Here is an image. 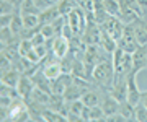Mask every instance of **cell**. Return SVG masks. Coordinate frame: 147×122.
<instances>
[{
  "label": "cell",
  "instance_id": "1",
  "mask_svg": "<svg viewBox=\"0 0 147 122\" xmlns=\"http://www.w3.org/2000/svg\"><path fill=\"white\" fill-rule=\"evenodd\" d=\"M92 85L100 88V90L110 91L115 83V67H113V59L111 55H106L103 60H100L95 65L93 73H92Z\"/></svg>",
  "mask_w": 147,
  "mask_h": 122
},
{
  "label": "cell",
  "instance_id": "2",
  "mask_svg": "<svg viewBox=\"0 0 147 122\" xmlns=\"http://www.w3.org/2000/svg\"><path fill=\"white\" fill-rule=\"evenodd\" d=\"M111 59H113V67H115V81L126 80L132 70V54L124 52L121 47H118L111 54Z\"/></svg>",
  "mask_w": 147,
  "mask_h": 122
},
{
  "label": "cell",
  "instance_id": "3",
  "mask_svg": "<svg viewBox=\"0 0 147 122\" xmlns=\"http://www.w3.org/2000/svg\"><path fill=\"white\" fill-rule=\"evenodd\" d=\"M65 18H67V23H69V26H70V29H72L74 36L82 37L85 28H87V21H88L87 10H85L84 7L77 5L75 8H72V10L69 11V15Z\"/></svg>",
  "mask_w": 147,
  "mask_h": 122
},
{
  "label": "cell",
  "instance_id": "4",
  "mask_svg": "<svg viewBox=\"0 0 147 122\" xmlns=\"http://www.w3.org/2000/svg\"><path fill=\"white\" fill-rule=\"evenodd\" d=\"M124 26H126V25L119 20V16H111V15H108V18L100 25L101 31H105L106 34H110V36L113 37V39H116V41L121 39L123 31H124Z\"/></svg>",
  "mask_w": 147,
  "mask_h": 122
},
{
  "label": "cell",
  "instance_id": "5",
  "mask_svg": "<svg viewBox=\"0 0 147 122\" xmlns=\"http://www.w3.org/2000/svg\"><path fill=\"white\" fill-rule=\"evenodd\" d=\"M139 46H141V44H139L136 34H134L132 26L131 25H126V26H124V31H123V36H121V39L118 41V47H121L124 52L132 54Z\"/></svg>",
  "mask_w": 147,
  "mask_h": 122
},
{
  "label": "cell",
  "instance_id": "6",
  "mask_svg": "<svg viewBox=\"0 0 147 122\" xmlns=\"http://www.w3.org/2000/svg\"><path fill=\"white\" fill-rule=\"evenodd\" d=\"M70 52V41H69L65 36H62V34H59V36H56L51 41V54H53L56 59H64L67 54Z\"/></svg>",
  "mask_w": 147,
  "mask_h": 122
},
{
  "label": "cell",
  "instance_id": "7",
  "mask_svg": "<svg viewBox=\"0 0 147 122\" xmlns=\"http://www.w3.org/2000/svg\"><path fill=\"white\" fill-rule=\"evenodd\" d=\"M36 90V86H34V81L30 75H21L20 81H18V85H16V91H18V96H20L21 99H25L26 103L31 101V96Z\"/></svg>",
  "mask_w": 147,
  "mask_h": 122
},
{
  "label": "cell",
  "instance_id": "8",
  "mask_svg": "<svg viewBox=\"0 0 147 122\" xmlns=\"http://www.w3.org/2000/svg\"><path fill=\"white\" fill-rule=\"evenodd\" d=\"M136 77H137V73L134 70H131V73L127 77V101L131 103L132 106H137L141 103V98H142V91L137 88Z\"/></svg>",
  "mask_w": 147,
  "mask_h": 122
},
{
  "label": "cell",
  "instance_id": "9",
  "mask_svg": "<svg viewBox=\"0 0 147 122\" xmlns=\"http://www.w3.org/2000/svg\"><path fill=\"white\" fill-rule=\"evenodd\" d=\"M147 69V44H141L132 52V70L139 73L141 70Z\"/></svg>",
  "mask_w": 147,
  "mask_h": 122
},
{
  "label": "cell",
  "instance_id": "10",
  "mask_svg": "<svg viewBox=\"0 0 147 122\" xmlns=\"http://www.w3.org/2000/svg\"><path fill=\"white\" fill-rule=\"evenodd\" d=\"M100 106H101V109H103V112H105L106 119L119 112V101L116 99V98L111 95L110 91H105V95H103V99H101Z\"/></svg>",
  "mask_w": 147,
  "mask_h": 122
},
{
  "label": "cell",
  "instance_id": "11",
  "mask_svg": "<svg viewBox=\"0 0 147 122\" xmlns=\"http://www.w3.org/2000/svg\"><path fill=\"white\" fill-rule=\"evenodd\" d=\"M103 95H105V90H100V88H90L88 91H85V95L80 98L82 103H84L87 107H93V106H100L101 99H103Z\"/></svg>",
  "mask_w": 147,
  "mask_h": 122
},
{
  "label": "cell",
  "instance_id": "12",
  "mask_svg": "<svg viewBox=\"0 0 147 122\" xmlns=\"http://www.w3.org/2000/svg\"><path fill=\"white\" fill-rule=\"evenodd\" d=\"M72 80H74L72 73H62L56 80H51V91H53V95H62L64 96V93H65V90H67V86L70 85Z\"/></svg>",
  "mask_w": 147,
  "mask_h": 122
},
{
  "label": "cell",
  "instance_id": "13",
  "mask_svg": "<svg viewBox=\"0 0 147 122\" xmlns=\"http://www.w3.org/2000/svg\"><path fill=\"white\" fill-rule=\"evenodd\" d=\"M132 29H134V34H136L139 44H147V20L144 16L137 18L136 21L131 23Z\"/></svg>",
  "mask_w": 147,
  "mask_h": 122
},
{
  "label": "cell",
  "instance_id": "14",
  "mask_svg": "<svg viewBox=\"0 0 147 122\" xmlns=\"http://www.w3.org/2000/svg\"><path fill=\"white\" fill-rule=\"evenodd\" d=\"M110 93L115 96L119 103L127 101V78L126 80H118V81H115V83H113V86H111Z\"/></svg>",
  "mask_w": 147,
  "mask_h": 122
},
{
  "label": "cell",
  "instance_id": "15",
  "mask_svg": "<svg viewBox=\"0 0 147 122\" xmlns=\"http://www.w3.org/2000/svg\"><path fill=\"white\" fill-rule=\"evenodd\" d=\"M59 16H62L61 11H59V7L54 5V7H49V8L41 10V13H39V21H41V25H49L54 20H57Z\"/></svg>",
  "mask_w": 147,
  "mask_h": 122
},
{
  "label": "cell",
  "instance_id": "16",
  "mask_svg": "<svg viewBox=\"0 0 147 122\" xmlns=\"http://www.w3.org/2000/svg\"><path fill=\"white\" fill-rule=\"evenodd\" d=\"M42 73L46 75L49 80H56L57 77H61L64 73L61 62H47V64H44L42 65Z\"/></svg>",
  "mask_w": 147,
  "mask_h": 122
},
{
  "label": "cell",
  "instance_id": "17",
  "mask_svg": "<svg viewBox=\"0 0 147 122\" xmlns=\"http://www.w3.org/2000/svg\"><path fill=\"white\" fill-rule=\"evenodd\" d=\"M21 75L23 73H20V72L13 67L11 70H8V72H5V73H2V83L11 86V88H16L18 81H20V78H21Z\"/></svg>",
  "mask_w": 147,
  "mask_h": 122
},
{
  "label": "cell",
  "instance_id": "18",
  "mask_svg": "<svg viewBox=\"0 0 147 122\" xmlns=\"http://www.w3.org/2000/svg\"><path fill=\"white\" fill-rule=\"evenodd\" d=\"M101 46V47L105 49L108 54H113L118 49V41L116 39H113V37L110 36V34H106L105 31H101V36H100V43H98Z\"/></svg>",
  "mask_w": 147,
  "mask_h": 122
},
{
  "label": "cell",
  "instance_id": "19",
  "mask_svg": "<svg viewBox=\"0 0 147 122\" xmlns=\"http://www.w3.org/2000/svg\"><path fill=\"white\" fill-rule=\"evenodd\" d=\"M119 114L126 121H136V106H132L129 101L119 103Z\"/></svg>",
  "mask_w": 147,
  "mask_h": 122
},
{
  "label": "cell",
  "instance_id": "20",
  "mask_svg": "<svg viewBox=\"0 0 147 122\" xmlns=\"http://www.w3.org/2000/svg\"><path fill=\"white\" fill-rule=\"evenodd\" d=\"M42 119L46 122H67V116H64L61 112L54 111L51 107H46L42 111Z\"/></svg>",
  "mask_w": 147,
  "mask_h": 122
},
{
  "label": "cell",
  "instance_id": "21",
  "mask_svg": "<svg viewBox=\"0 0 147 122\" xmlns=\"http://www.w3.org/2000/svg\"><path fill=\"white\" fill-rule=\"evenodd\" d=\"M18 10H20L21 15H39L41 13V8L36 5L34 0H25Z\"/></svg>",
  "mask_w": 147,
  "mask_h": 122
},
{
  "label": "cell",
  "instance_id": "22",
  "mask_svg": "<svg viewBox=\"0 0 147 122\" xmlns=\"http://www.w3.org/2000/svg\"><path fill=\"white\" fill-rule=\"evenodd\" d=\"M105 10L111 16H119L121 15V3L119 0H105Z\"/></svg>",
  "mask_w": 147,
  "mask_h": 122
},
{
  "label": "cell",
  "instance_id": "23",
  "mask_svg": "<svg viewBox=\"0 0 147 122\" xmlns=\"http://www.w3.org/2000/svg\"><path fill=\"white\" fill-rule=\"evenodd\" d=\"M88 121H106V116L101 106L88 107Z\"/></svg>",
  "mask_w": 147,
  "mask_h": 122
},
{
  "label": "cell",
  "instance_id": "24",
  "mask_svg": "<svg viewBox=\"0 0 147 122\" xmlns=\"http://www.w3.org/2000/svg\"><path fill=\"white\" fill-rule=\"evenodd\" d=\"M136 121L137 122H147V107L139 103L136 106Z\"/></svg>",
  "mask_w": 147,
  "mask_h": 122
},
{
  "label": "cell",
  "instance_id": "25",
  "mask_svg": "<svg viewBox=\"0 0 147 122\" xmlns=\"http://www.w3.org/2000/svg\"><path fill=\"white\" fill-rule=\"evenodd\" d=\"M36 2V5L44 10V8H49V7H54V5H59V2L61 0H34Z\"/></svg>",
  "mask_w": 147,
  "mask_h": 122
},
{
  "label": "cell",
  "instance_id": "26",
  "mask_svg": "<svg viewBox=\"0 0 147 122\" xmlns=\"http://www.w3.org/2000/svg\"><path fill=\"white\" fill-rule=\"evenodd\" d=\"M11 20H13V13H7V15H2L0 16V26L2 28H7L11 25Z\"/></svg>",
  "mask_w": 147,
  "mask_h": 122
},
{
  "label": "cell",
  "instance_id": "27",
  "mask_svg": "<svg viewBox=\"0 0 147 122\" xmlns=\"http://www.w3.org/2000/svg\"><path fill=\"white\" fill-rule=\"evenodd\" d=\"M141 103L147 107V91H142V98H141Z\"/></svg>",
  "mask_w": 147,
  "mask_h": 122
}]
</instances>
